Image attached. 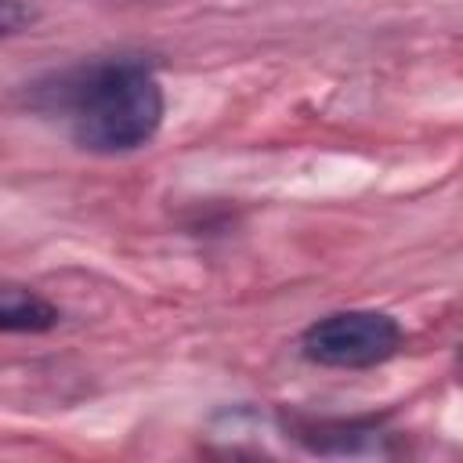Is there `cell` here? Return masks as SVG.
<instances>
[{
    "instance_id": "6da1fadb",
    "label": "cell",
    "mask_w": 463,
    "mask_h": 463,
    "mask_svg": "<svg viewBox=\"0 0 463 463\" xmlns=\"http://www.w3.org/2000/svg\"><path fill=\"white\" fill-rule=\"evenodd\" d=\"M25 109L58 123L65 137L98 156H127L163 127L166 98L152 61L137 54L87 58L65 69H51L25 83Z\"/></svg>"
},
{
    "instance_id": "7a4b0ae2",
    "label": "cell",
    "mask_w": 463,
    "mask_h": 463,
    "mask_svg": "<svg viewBox=\"0 0 463 463\" xmlns=\"http://www.w3.org/2000/svg\"><path fill=\"white\" fill-rule=\"evenodd\" d=\"M398 347H402L398 318L373 307L322 315L300 333V354L322 369H373L394 358Z\"/></svg>"
},
{
    "instance_id": "3957f363",
    "label": "cell",
    "mask_w": 463,
    "mask_h": 463,
    "mask_svg": "<svg viewBox=\"0 0 463 463\" xmlns=\"http://www.w3.org/2000/svg\"><path fill=\"white\" fill-rule=\"evenodd\" d=\"M61 318V311L40 297L36 289H25V286H14L7 282L4 293H0V326L7 333H47L54 329Z\"/></svg>"
},
{
    "instance_id": "277c9868",
    "label": "cell",
    "mask_w": 463,
    "mask_h": 463,
    "mask_svg": "<svg viewBox=\"0 0 463 463\" xmlns=\"http://www.w3.org/2000/svg\"><path fill=\"white\" fill-rule=\"evenodd\" d=\"M300 441H307L315 452H358V441H380V423H315L297 430Z\"/></svg>"
},
{
    "instance_id": "5b68a950",
    "label": "cell",
    "mask_w": 463,
    "mask_h": 463,
    "mask_svg": "<svg viewBox=\"0 0 463 463\" xmlns=\"http://www.w3.org/2000/svg\"><path fill=\"white\" fill-rule=\"evenodd\" d=\"M0 14H4V36H18L36 22V7L29 0H4Z\"/></svg>"
}]
</instances>
